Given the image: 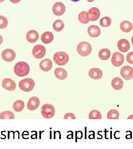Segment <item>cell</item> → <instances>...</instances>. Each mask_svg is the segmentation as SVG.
<instances>
[{"mask_svg":"<svg viewBox=\"0 0 133 149\" xmlns=\"http://www.w3.org/2000/svg\"><path fill=\"white\" fill-rule=\"evenodd\" d=\"M30 68L26 62L20 61L17 63L14 67L15 74L19 77H24L29 74Z\"/></svg>","mask_w":133,"mask_h":149,"instance_id":"obj_1","label":"cell"},{"mask_svg":"<svg viewBox=\"0 0 133 149\" xmlns=\"http://www.w3.org/2000/svg\"><path fill=\"white\" fill-rule=\"evenodd\" d=\"M92 51V47L90 43L87 42H82L77 46V52L82 56H87L91 54Z\"/></svg>","mask_w":133,"mask_h":149,"instance_id":"obj_2","label":"cell"},{"mask_svg":"<svg viewBox=\"0 0 133 149\" xmlns=\"http://www.w3.org/2000/svg\"><path fill=\"white\" fill-rule=\"evenodd\" d=\"M35 86V82L32 79L27 78L21 80L19 82V88L22 91L30 92L33 90Z\"/></svg>","mask_w":133,"mask_h":149,"instance_id":"obj_3","label":"cell"},{"mask_svg":"<svg viewBox=\"0 0 133 149\" xmlns=\"http://www.w3.org/2000/svg\"><path fill=\"white\" fill-rule=\"evenodd\" d=\"M53 60L54 63L58 65H65L69 61V56L64 52H59L54 54Z\"/></svg>","mask_w":133,"mask_h":149,"instance_id":"obj_4","label":"cell"},{"mask_svg":"<svg viewBox=\"0 0 133 149\" xmlns=\"http://www.w3.org/2000/svg\"><path fill=\"white\" fill-rule=\"evenodd\" d=\"M55 108L50 104H44L41 108V114L43 117L46 119H50L54 117L55 114Z\"/></svg>","mask_w":133,"mask_h":149,"instance_id":"obj_5","label":"cell"},{"mask_svg":"<svg viewBox=\"0 0 133 149\" xmlns=\"http://www.w3.org/2000/svg\"><path fill=\"white\" fill-rule=\"evenodd\" d=\"M101 16V12L96 7L91 8L86 13V18L89 21H96Z\"/></svg>","mask_w":133,"mask_h":149,"instance_id":"obj_6","label":"cell"},{"mask_svg":"<svg viewBox=\"0 0 133 149\" xmlns=\"http://www.w3.org/2000/svg\"><path fill=\"white\" fill-rule=\"evenodd\" d=\"M32 54L36 59H41L46 54V48L42 45H37L33 48Z\"/></svg>","mask_w":133,"mask_h":149,"instance_id":"obj_7","label":"cell"},{"mask_svg":"<svg viewBox=\"0 0 133 149\" xmlns=\"http://www.w3.org/2000/svg\"><path fill=\"white\" fill-rule=\"evenodd\" d=\"M1 56L2 59L6 62H11L15 59L16 53L12 49H6L2 52Z\"/></svg>","mask_w":133,"mask_h":149,"instance_id":"obj_8","label":"cell"},{"mask_svg":"<svg viewBox=\"0 0 133 149\" xmlns=\"http://www.w3.org/2000/svg\"><path fill=\"white\" fill-rule=\"evenodd\" d=\"M120 75L125 80H132L133 78V68L129 66L122 67L120 70Z\"/></svg>","mask_w":133,"mask_h":149,"instance_id":"obj_9","label":"cell"},{"mask_svg":"<svg viewBox=\"0 0 133 149\" xmlns=\"http://www.w3.org/2000/svg\"><path fill=\"white\" fill-rule=\"evenodd\" d=\"M124 62V55L119 52H115L112 56V63L114 66L119 67Z\"/></svg>","mask_w":133,"mask_h":149,"instance_id":"obj_10","label":"cell"},{"mask_svg":"<svg viewBox=\"0 0 133 149\" xmlns=\"http://www.w3.org/2000/svg\"><path fill=\"white\" fill-rule=\"evenodd\" d=\"M52 11L56 16H62L65 11V6L62 2H56L53 5Z\"/></svg>","mask_w":133,"mask_h":149,"instance_id":"obj_11","label":"cell"},{"mask_svg":"<svg viewBox=\"0 0 133 149\" xmlns=\"http://www.w3.org/2000/svg\"><path fill=\"white\" fill-rule=\"evenodd\" d=\"M2 86L6 90L13 91L16 89V85L13 80L7 78L2 81Z\"/></svg>","mask_w":133,"mask_h":149,"instance_id":"obj_12","label":"cell"},{"mask_svg":"<svg viewBox=\"0 0 133 149\" xmlns=\"http://www.w3.org/2000/svg\"><path fill=\"white\" fill-rule=\"evenodd\" d=\"M40 104L39 99L37 97H32L28 101L27 108L30 111H34Z\"/></svg>","mask_w":133,"mask_h":149,"instance_id":"obj_13","label":"cell"},{"mask_svg":"<svg viewBox=\"0 0 133 149\" xmlns=\"http://www.w3.org/2000/svg\"><path fill=\"white\" fill-rule=\"evenodd\" d=\"M117 47L118 49L123 53L127 52L130 49V45L128 40L122 39L118 42Z\"/></svg>","mask_w":133,"mask_h":149,"instance_id":"obj_14","label":"cell"},{"mask_svg":"<svg viewBox=\"0 0 133 149\" xmlns=\"http://www.w3.org/2000/svg\"><path fill=\"white\" fill-rule=\"evenodd\" d=\"M89 76L93 80H99L103 76V72L101 70L98 68L91 69L88 72Z\"/></svg>","mask_w":133,"mask_h":149,"instance_id":"obj_15","label":"cell"},{"mask_svg":"<svg viewBox=\"0 0 133 149\" xmlns=\"http://www.w3.org/2000/svg\"><path fill=\"white\" fill-rule=\"evenodd\" d=\"M39 38V34L38 32L34 30H31L27 32L26 39L28 42L31 43H35Z\"/></svg>","mask_w":133,"mask_h":149,"instance_id":"obj_16","label":"cell"},{"mask_svg":"<svg viewBox=\"0 0 133 149\" xmlns=\"http://www.w3.org/2000/svg\"><path fill=\"white\" fill-rule=\"evenodd\" d=\"M39 67L43 71L48 72L52 68V62L49 59H44L41 61Z\"/></svg>","mask_w":133,"mask_h":149,"instance_id":"obj_17","label":"cell"},{"mask_svg":"<svg viewBox=\"0 0 133 149\" xmlns=\"http://www.w3.org/2000/svg\"><path fill=\"white\" fill-rule=\"evenodd\" d=\"M101 29L96 26H91L88 28V33L91 37H98L101 35Z\"/></svg>","mask_w":133,"mask_h":149,"instance_id":"obj_18","label":"cell"},{"mask_svg":"<svg viewBox=\"0 0 133 149\" xmlns=\"http://www.w3.org/2000/svg\"><path fill=\"white\" fill-rule=\"evenodd\" d=\"M54 75L55 76L60 80H63L67 77V72L62 68H56L54 70Z\"/></svg>","mask_w":133,"mask_h":149,"instance_id":"obj_19","label":"cell"},{"mask_svg":"<svg viewBox=\"0 0 133 149\" xmlns=\"http://www.w3.org/2000/svg\"><path fill=\"white\" fill-rule=\"evenodd\" d=\"M124 86L122 80L119 77H115L112 81V87L115 90H120Z\"/></svg>","mask_w":133,"mask_h":149,"instance_id":"obj_20","label":"cell"},{"mask_svg":"<svg viewBox=\"0 0 133 149\" xmlns=\"http://www.w3.org/2000/svg\"><path fill=\"white\" fill-rule=\"evenodd\" d=\"M54 36L52 32H46L41 36V40L44 44H49L53 41Z\"/></svg>","mask_w":133,"mask_h":149,"instance_id":"obj_21","label":"cell"},{"mask_svg":"<svg viewBox=\"0 0 133 149\" xmlns=\"http://www.w3.org/2000/svg\"><path fill=\"white\" fill-rule=\"evenodd\" d=\"M120 28L122 31L125 33L131 32L133 29V24L130 22L128 21H122L120 25Z\"/></svg>","mask_w":133,"mask_h":149,"instance_id":"obj_22","label":"cell"},{"mask_svg":"<svg viewBox=\"0 0 133 149\" xmlns=\"http://www.w3.org/2000/svg\"><path fill=\"white\" fill-rule=\"evenodd\" d=\"M110 51L106 48L101 49L99 52V58L101 60H107L109 59L110 56Z\"/></svg>","mask_w":133,"mask_h":149,"instance_id":"obj_23","label":"cell"},{"mask_svg":"<svg viewBox=\"0 0 133 149\" xmlns=\"http://www.w3.org/2000/svg\"><path fill=\"white\" fill-rule=\"evenodd\" d=\"M64 22L61 19H57L54 22V23H53V29L56 32L62 31L64 29Z\"/></svg>","mask_w":133,"mask_h":149,"instance_id":"obj_24","label":"cell"},{"mask_svg":"<svg viewBox=\"0 0 133 149\" xmlns=\"http://www.w3.org/2000/svg\"><path fill=\"white\" fill-rule=\"evenodd\" d=\"M25 107V103L22 100H17L13 103V108L17 112L22 111Z\"/></svg>","mask_w":133,"mask_h":149,"instance_id":"obj_25","label":"cell"},{"mask_svg":"<svg viewBox=\"0 0 133 149\" xmlns=\"http://www.w3.org/2000/svg\"><path fill=\"white\" fill-rule=\"evenodd\" d=\"M15 115L13 112L7 111L0 113V119H13Z\"/></svg>","mask_w":133,"mask_h":149,"instance_id":"obj_26","label":"cell"},{"mask_svg":"<svg viewBox=\"0 0 133 149\" xmlns=\"http://www.w3.org/2000/svg\"><path fill=\"white\" fill-rule=\"evenodd\" d=\"M119 118V113L117 110L112 109L107 113V118L108 119H118Z\"/></svg>","mask_w":133,"mask_h":149,"instance_id":"obj_27","label":"cell"},{"mask_svg":"<svg viewBox=\"0 0 133 149\" xmlns=\"http://www.w3.org/2000/svg\"><path fill=\"white\" fill-rule=\"evenodd\" d=\"M112 24V19L109 17H104L100 21V24L101 27H109Z\"/></svg>","mask_w":133,"mask_h":149,"instance_id":"obj_28","label":"cell"},{"mask_svg":"<svg viewBox=\"0 0 133 149\" xmlns=\"http://www.w3.org/2000/svg\"><path fill=\"white\" fill-rule=\"evenodd\" d=\"M89 119H101V112L97 110L91 111L89 114Z\"/></svg>","mask_w":133,"mask_h":149,"instance_id":"obj_29","label":"cell"},{"mask_svg":"<svg viewBox=\"0 0 133 149\" xmlns=\"http://www.w3.org/2000/svg\"><path fill=\"white\" fill-rule=\"evenodd\" d=\"M86 13H87L86 11H82L80 13L79 16H78L79 21L80 22H81L83 24H87L89 22V21H88L86 18V16H85Z\"/></svg>","mask_w":133,"mask_h":149,"instance_id":"obj_30","label":"cell"},{"mask_svg":"<svg viewBox=\"0 0 133 149\" xmlns=\"http://www.w3.org/2000/svg\"><path fill=\"white\" fill-rule=\"evenodd\" d=\"M8 19L5 16H0V29H4L7 26Z\"/></svg>","mask_w":133,"mask_h":149,"instance_id":"obj_31","label":"cell"},{"mask_svg":"<svg viewBox=\"0 0 133 149\" xmlns=\"http://www.w3.org/2000/svg\"><path fill=\"white\" fill-rule=\"evenodd\" d=\"M75 116L72 113H66L64 116V119H75Z\"/></svg>","mask_w":133,"mask_h":149,"instance_id":"obj_32","label":"cell"},{"mask_svg":"<svg viewBox=\"0 0 133 149\" xmlns=\"http://www.w3.org/2000/svg\"><path fill=\"white\" fill-rule=\"evenodd\" d=\"M127 60L129 63L133 64V52H130L127 54Z\"/></svg>","mask_w":133,"mask_h":149,"instance_id":"obj_33","label":"cell"},{"mask_svg":"<svg viewBox=\"0 0 133 149\" xmlns=\"http://www.w3.org/2000/svg\"><path fill=\"white\" fill-rule=\"evenodd\" d=\"M10 1L13 3H17L20 1H21V0H10Z\"/></svg>","mask_w":133,"mask_h":149,"instance_id":"obj_34","label":"cell"},{"mask_svg":"<svg viewBox=\"0 0 133 149\" xmlns=\"http://www.w3.org/2000/svg\"><path fill=\"white\" fill-rule=\"evenodd\" d=\"M2 42H3V38L1 36H0V45L2 43Z\"/></svg>","mask_w":133,"mask_h":149,"instance_id":"obj_35","label":"cell"},{"mask_svg":"<svg viewBox=\"0 0 133 149\" xmlns=\"http://www.w3.org/2000/svg\"><path fill=\"white\" fill-rule=\"evenodd\" d=\"M128 119H133V114L130 116L129 117H128Z\"/></svg>","mask_w":133,"mask_h":149,"instance_id":"obj_36","label":"cell"},{"mask_svg":"<svg viewBox=\"0 0 133 149\" xmlns=\"http://www.w3.org/2000/svg\"><path fill=\"white\" fill-rule=\"evenodd\" d=\"M72 1H73V2H78V1H79L80 0H71Z\"/></svg>","mask_w":133,"mask_h":149,"instance_id":"obj_37","label":"cell"},{"mask_svg":"<svg viewBox=\"0 0 133 149\" xmlns=\"http://www.w3.org/2000/svg\"><path fill=\"white\" fill-rule=\"evenodd\" d=\"M94 0H87V1L88 2H93Z\"/></svg>","mask_w":133,"mask_h":149,"instance_id":"obj_38","label":"cell"},{"mask_svg":"<svg viewBox=\"0 0 133 149\" xmlns=\"http://www.w3.org/2000/svg\"><path fill=\"white\" fill-rule=\"evenodd\" d=\"M132 44H133V37H132Z\"/></svg>","mask_w":133,"mask_h":149,"instance_id":"obj_39","label":"cell"},{"mask_svg":"<svg viewBox=\"0 0 133 149\" xmlns=\"http://www.w3.org/2000/svg\"><path fill=\"white\" fill-rule=\"evenodd\" d=\"M5 0H0V2H4Z\"/></svg>","mask_w":133,"mask_h":149,"instance_id":"obj_40","label":"cell"}]
</instances>
